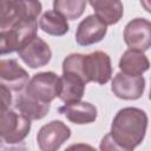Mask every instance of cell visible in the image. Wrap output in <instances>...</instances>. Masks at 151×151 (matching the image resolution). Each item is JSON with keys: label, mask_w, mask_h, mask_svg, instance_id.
<instances>
[{"label": "cell", "mask_w": 151, "mask_h": 151, "mask_svg": "<svg viewBox=\"0 0 151 151\" xmlns=\"http://www.w3.org/2000/svg\"><path fill=\"white\" fill-rule=\"evenodd\" d=\"M146 127L147 116L143 110L124 107L114 116L110 133L118 144L133 150L143 142Z\"/></svg>", "instance_id": "obj_1"}, {"label": "cell", "mask_w": 151, "mask_h": 151, "mask_svg": "<svg viewBox=\"0 0 151 151\" xmlns=\"http://www.w3.org/2000/svg\"><path fill=\"white\" fill-rule=\"evenodd\" d=\"M37 20H22L12 27L0 32V53L1 55L20 51L37 37Z\"/></svg>", "instance_id": "obj_2"}, {"label": "cell", "mask_w": 151, "mask_h": 151, "mask_svg": "<svg viewBox=\"0 0 151 151\" xmlns=\"http://www.w3.org/2000/svg\"><path fill=\"white\" fill-rule=\"evenodd\" d=\"M40 12L39 1L2 0L0 2V28L7 29L22 20H37Z\"/></svg>", "instance_id": "obj_3"}, {"label": "cell", "mask_w": 151, "mask_h": 151, "mask_svg": "<svg viewBox=\"0 0 151 151\" xmlns=\"http://www.w3.org/2000/svg\"><path fill=\"white\" fill-rule=\"evenodd\" d=\"M31 130V120L21 113L12 110H1L0 112V134L7 144L20 143Z\"/></svg>", "instance_id": "obj_4"}, {"label": "cell", "mask_w": 151, "mask_h": 151, "mask_svg": "<svg viewBox=\"0 0 151 151\" xmlns=\"http://www.w3.org/2000/svg\"><path fill=\"white\" fill-rule=\"evenodd\" d=\"M59 92L60 77L54 72H40L34 74L25 91L29 97L46 104H50L55 97H59Z\"/></svg>", "instance_id": "obj_5"}, {"label": "cell", "mask_w": 151, "mask_h": 151, "mask_svg": "<svg viewBox=\"0 0 151 151\" xmlns=\"http://www.w3.org/2000/svg\"><path fill=\"white\" fill-rule=\"evenodd\" d=\"M84 74L86 81L97 84H106L112 76V66L110 57L103 51H94L84 55Z\"/></svg>", "instance_id": "obj_6"}, {"label": "cell", "mask_w": 151, "mask_h": 151, "mask_svg": "<svg viewBox=\"0 0 151 151\" xmlns=\"http://www.w3.org/2000/svg\"><path fill=\"white\" fill-rule=\"evenodd\" d=\"M70 127L60 120H52L45 124L37 134V143L40 151H58L70 138Z\"/></svg>", "instance_id": "obj_7"}, {"label": "cell", "mask_w": 151, "mask_h": 151, "mask_svg": "<svg viewBox=\"0 0 151 151\" xmlns=\"http://www.w3.org/2000/svg\"><path fill=\"white\" fill-rule=\"evenodd\" d=\"M124 41L130 50L147 51L151 47V21L144 18L132 19L124 28Z\"/></svg>", "instance_id": "obj_8"}, {"label": "cell", "mask_w": 151, "mask_h": 151, "mask_svg": "<svg viewBox=\"0 0 151 151\" xmlns=\"http://www.w3.org/2000/svg\"><path fill=\"white\" fill-rule=\"evenodd\" d=\"M145 88V79L143 76H129L119 72L114 76L111 84L113 94L124 100L139 99Z\"/></svg>", "instance_id": "obj_9"}, {"label": "cell", "mask_w": 151, "mask_h": 151, "mask_svg": "<svg viewBox=\"0 0 151 151\" xmlns=\"http://www.w3.org/2000/svg\"><path fill=\"white\" fill-rule=\"evenodd\" d=\"M107 26L96 15H87L80 21L76 32V41L80 46H88L99 42L106 35Z\"/></svg>", "instance_id": "obj_10"}, {"label": "cell", "mask_w": 151, "mask_h": 151, "mask_svg": "<svg viewBox=\"0 0 151 151\" xmlns=\"http://www.w3.org/2000/svg\"><path fill=\"white\" fill-rule=\"evenodd\" d=\"M18 55L31 68H38L50 63L52 52L50 46L37 35L31 42L18 51Z\"/></svg>", "instance_id": "obj_11"}, {"label": "cell", "mask_w": 151, "mask_h": 151, "mask_svg": "<svg viewBox=\"0 0 151 151\" xmlns=\"http://www.w3.org/2000/svg\"><path fill=\"white\" fill-rule=\"evenodd\" d=\"M0 80L12 91H21L29 83L28 73L15 59H2L0 61Z\"/></svg>", "instance_id": "obj_12"}, {"label": "cell", "mask_w": 151, "mask_h": 151, "mask_svg": "<svg viewBox=\"0 0 151 151\" xmlns=\"http://www.w3.org/2000/svg\"><path fill=\"white\" fill-rule=\"evenodd\" d=\"M85 80L78 74L71 72H63L60 77V92L59 99L65 105L80 101L85 92Z\"/></svg>", "instance_id": "obj_13"}, {"label": "cell", "mask_w": 151, "mask_h": 151, "mask_svg": "<svg viewBox=\"0 0 151 151\" xmlns=\"http://www.w3.org/2000/svg\"><path fill=\"white\" fill-rule=\"evenodd\" d=\"M59 112L64 114L73 124H90L97 119V109L87 101H78L59 107Z\"/></svg>", "instance_id": "obj_14"}, {"label": "cell", "mask_w": 151, "mask_h": 151, "mask_svg": "<svg viewBox=\"0 0 151 151\" xmlns=\"http://www.w3.org/2000/svg\"><path fill=\"white\" fill-rule=\"evenodd\" d=\"M119 68L129 76H142L150 68V61L144 52L129 48L120 57Z\"/></svg>", "instance_id": "obj_15"}, {"label": "cell", "mask_w": 151, "mask_h": 151, "mask_svg": "<svg viewBox=\"0 0 151 151\" xmlns=\"http://www.w3.org/2000/svg\"><path fill=\"white\" fill-rule=\"evenodd\" d=\"M88 4L106 26L117 24L123 17V4L118 0H92Z\"/></svg>", "instance_id": "obj_16"}, {"label": "cell", "mask_w": 151, "mask_h": 151, "mask_svg": "<svg viewBox=\"0 0 151 151\" xmlns=\"http://www.w3.org/2000/svg\"><path fill=\"white\" fill-rule=\"evenodd\" d=\"M14 106L17 110H19V112L21 114H24L29 120L41 119L50 111V104L39 101V100L29 97L25 92L17 97Z\"/></svg>", "instance_id": "obj_17"}, {"label": "cell", "mask_w": 151, "mask_h": 151, "mask_svg": "<svg viewBox=\"0 0 151 151\" xmlns=\"http://www.w3.org/2000/svg\"><path fill=\"white\" fill-rule=\"evenodd\" d=\"M39 27L45 33L54 37H60L68 32L67 19H65L60 13L55 12L54 9L47 11L42 14L39 20Z\"/></svg>", "instance_id": "obj_18"}, {"label": "cell", "mask_w": 151, "mask_h": 151, "mask_svg": "<svg viewBox=\"0 0 151 151\" xmlns=\"http://www.w3.org/2000/svg\"><path fill=\"white\" fill-rule=\"evenodd\" d=\"M87 2L84 0H55L53 1V9L60 13L65 19H78L85 11Z\"/></svg>", "instance_id": "obj_19"}, {"label": "cell", "mask_w": 151, "mask_h": 151, "mask_svg": "<svg viewBox=\"0 0 151 151\" xmlns=\"http://www.w3.org/2000/svg\"><path fill=\"white\" fill-rule=\"evenodd\" d=\"M99 149H100V151H133L131 149H127V147L118 144L113 139L111 133H107L103 137V139L99 144Z\"/></svg>", "instance_id": "obj_20"}, {"label": "cell", "mask_w": 151, "mask_h": 151, "mask_svg": "<svg viewBox=\"0 0 151 151\" xmlns=\"http://www.w3.org/2000/svg\"><path fill=\"white\" fill-rule=\"evenodd\" d=\"M11 90L7 88L5 85L0 86V93H1V110H8L11 101H12V97H11Z\"/></svg>", "instance_id": "obj_21"}, {"label": "cell", "mask_w": 151, "mask_h": 151, "mask_svg": "<svg viewBox=\"0 0 151 151\" xmlns=\"http://www.w3.org/2000/svg\"><path fill=\"white\" fill-rule=\"evenodd\" d=\"M65 151H97V150L93 146L88 145V144L77 143V144H72L68 147H66Z\"/></svg>", "instance_id": "obj_22"}, {"label": "cell", "mask_w": 151, "mask_h": 151, "mask_svg": "<svg viewBox=\"0 0 151 151\" xmlns=\"http://www.w3.org/2000/svg\"><path fill=\"white\" fill-rule=\"evenodd\" d=\"M140 5L144 7V9L146 11V12H149V13H151V0H142L140 1Z\"/></svg>", "instance_id": "obj_23"}, {"label": "cell", "mask_w": 151, "mask_h": 151, "mask_svg": "<svg viewBox=\"0 0 151 151\" xmlns=\"http://www.w3.org/2000/svg\"><path fill=\"white\" fill-rule=\"evenodd\" d=\"M149 99H151V90H150V94H149Z\"/></svg>", "instance_id": "obj_24"}]
</instances>
